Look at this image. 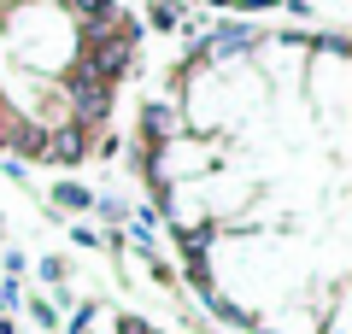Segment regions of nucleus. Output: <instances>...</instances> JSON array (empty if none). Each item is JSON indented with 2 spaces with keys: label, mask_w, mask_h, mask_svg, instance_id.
I'll list each match as a JSON object with an SVG mask.
<instances>
[{
  "label": "nucleus",
  "mask_w": 352,
  "mask_h": 334,
  "mask_svg": "<svg viewBox=\"0 0 352 334\" xmlns=\"http://www.w3.org/2000/svg\"><path fill=\"white\" fill-rule=\"evenodd\" d=\"M153 24H159V30H176V6H164V0H159V6H153Z\"/></svg>",
  "instance_id": "obj_1"
},
{
  "label": "nucleus",
  "mask_w": 352,
  "mask_h": 334,
  "mask_svg": "<svg viewBox=\"0 0 352 334\" xmlns=\"http://www.w3.org/2000/svg\"><path fill=\"white\" fill-rule=\"evenodd\" d=\"M71 6H82V12H106V0H71Z\"/></svg>",
  "instance_id": "obj_2"
}]
</instances>
